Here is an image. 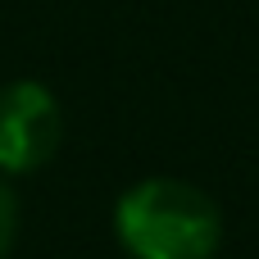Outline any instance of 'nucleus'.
<instances>
[{
    "instance_id": "f03ea898",
    "label": "nucleus",
    "mask_w": 259,
    "mask_h": 259,
    "mask_svg": "<svg viewBox=\"0 0 259 259\" xmlns=\"http://www.w3.org/2000/svg\"><path fill=\"white\" fill-rule=\"evenodd\" d=\"M64 137V114L41 82H9L0 91V168L36 173Z\"/></svg>"
},
{
    "instance_id": "f257e3e1",
    "label": "nucleus",
    "mask_w": 259,
    "mask_h": 259,
    "mask_svg": "<svg viewBox=\"0 0 259 259\" xmlns=\"http://www.w3.org/2000/svg\"><path fill=\"white\" fill-rule=\"evenodd\" d=\"M114 232L132 259H214L223 246V214L191 182L146 178L123 191Z\"/></svg>"
},
{
    "instance_id": "7ed1b4c3",
    "label": "nucleus",
    "mask_w": 259,
    "mask_h": 259,
    "mask_svg": "<svg viewBox=\"0 0 259 259\" xmlns=\"http://www.w3.org/2000/svg\"><path fill=\"white\" fill-rule=\"evenodd\" d=\"M14 232H18V205H14L9 187L0 182V259L9 255V246H14Z\"/></svg>"
}]
</instances>
